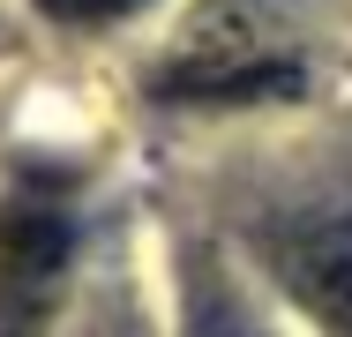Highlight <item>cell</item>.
Instances as JSON below:
<instances>
[{
    "label": "cell",
    "mask_w": 352,
    "mask_h": 337,
    "mask_svg": "<svg viewBox=\"0 0 352 337\" xmlns=\"http://www.w3.org/2000/svg\"><path fill=\"white\" fill-rule=\"evenodd\" d=\"M75 255V225L45 202H0V337H30Z\"/></svg>",
    "instance_id": "1"
},
{
    "label": "cell",
    "mask_w": 352,
    "mask_h": 337,
    "mask_svg": "<svg viewBox=\"0 0 352 337\" xmlns=\"http://www.w3.org/2000/svg\"><path fill=\"white\" fill-rule=\"evenodd\" d=\"M45 15H60V23H120V15H135L142 0H38Z\"/></svg>",
    "instance_id": "4"
},
{
    "label": "cell",
    "mask_w": 352,
    "mask_h": 337,
    "mask_svg": "<svg viewBox=\"0 0 352 337\" xmlns=\"http://www.w3.org/2000/svg\"><path fill=\"white\" fill-rule=\"evenodd\" d=\"M285 292L330 337H352V217H300L270 240Z\"/></svg>",
    "instance_id": "2"
},
{
    "label": "cell",
    "mask_w": 352,
    "mask_h": 337,
    "mask_svg": "<svg viewBox=\"0 0 352 337\" xmlns=\"http://www.w3.org/2000/svg\"><path fill=\"white\" fill-rule=\"evenodd\" d=\"M203 337H240V330H232V323H210V330H203Z\"/></svg>",
    "instance_id": "5"
},
{
    "label": "cell",
    "mask_w": 352,
    "mask_h": 337,
    "mask_svg": "<svg viewBox=\"0 0 352 337\" xmlns=\"http://www.w3.org/2000/svg\"><path fill=\"white\" fill-rule=\"evenodd\" d=\"M300 75L285 61H255V53H240V61H188L165 75V90L173 98H270V90H292Z\"/></svg>",
    "instance_id": "3"
}]
</instances>
